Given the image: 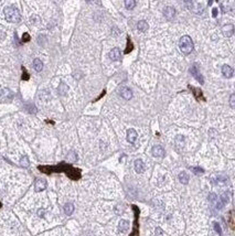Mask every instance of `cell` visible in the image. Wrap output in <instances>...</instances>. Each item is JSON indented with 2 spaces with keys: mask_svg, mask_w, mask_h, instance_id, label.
Segmentation results:
<instances>
[{
  "mask_svg": "<svg viewBox=\"0 0 235 236\" xmlns=\"http://www.w3.org/2000/svg\"><path fill=\"white\" fill-rule=\"evenodd\" d=\"M209 200H210V202H211L212 204H213V203H215L216 201H218V196H216V195L214 194V193H211V194L209 195Z\"/></svg>",
  "mask_w": 235,
  "mask_h": 236,
  "instance_id": "cell-25",
  "label": "cell"
},
{
  "mask_svg": "<svg viewBox=\"0 0 235 236\" xmlns=\"http://www.w3.org/2000/svg\"><path fill=\"white\" fill-rule=\"evenodd\" d=\"M67 158H69L70 161H72V162L75 161V160H76V154H75L74 151H71V152L69 154V156H67Z\"/></svg>",
  "mask_w": 235,
  "mask_h": 236,
  "instance_id": "cell-24",
  "label": "cell"
},
{
  "mask_svg": "<svg viewBox=\"0 0 235 236\" xmlns=\"http://www.w3.org/2000/svg\"><path fill=\"white\" fill-rule=\"evenodd\" d=\"M125 7L128 10H131L136 7V0H124Z\"/></svg>",
  "mask_w": 235,
  "mask_h": 236,
  "instance_id": "cell-19",
  "label": "cell"
},
{
  "mask_svg": "<svg viewBox=\"0 0 235 236\" xmlns=\"http://www.w3.org/2000/svg\"><path fill=\"white\" fill-rule=\"evenodd\" d=\"M222 33H223L224 36L226 38H229L234 34V27L233 25H225L222 27Z\"/></svg>",
  "mask_w": 235,
  "mask_h": 236,
  "instance_id": "cell-6",
  "label": "cell"
},
{
  "mask_svg": "<svg viewBox=\"0 0 235 236\" xmlns=\"http://www.w3.org/2000/svg\"><path fill=\"white\" fill-rule=\"evenodd\" d=\"M47 189V181L43 179H36L34 182V190L36 192H41L43 190Z\"/></svg>",
  "mask_w": 235,
  "mask_h": 236,
  "instance_id": "cell-3",
  "label": "cell"
},
{
  "mask_svg": "<svg viewBox=\"0 0 235 236\" xmlns=\"http://www.w3.org/2000/svg\"><path fill=\"white\" fill-rule=\"evenodd\" d=\"M86 1H91V0H86Z\"/></svg>",
  "mask_w": 235,
  "mask_h": 236,
  "instance_id": "cell-32",
  "label": "cell"
},
{
  "mask_svg": "<svg viewBox=\"0 0 235 236\" xmlns=\"http://www.w3.org/2000/svg\"><path fill=\"white\" fill-rule=\"evenodd\" d=\"M126 138H127L128 143H135L136 140H137V138H138V134H137V131H136L135 129L130 128V129H128L127 130V136H126Z\"/></svg>",
  "mask_w": 235,
  "mask_h": 236,
  "instance_id": "cell-4",
  "label": "cell"
},
{
  "mask_svg": "<svg viewBox=\"0 0 235 236\" xmlns=\"http://www.w3.org/2000/svg\"><path fill=\"white\" fill-rule=\"evenodd\" d=\"M119 94H120V96L125 99H130L133 97V92L128 87H122L119 89Z\"/></svg>",
  "mask_w": 235,
  "mask_h": 236,
  "instance_id": "cell-9",
  "label": "cell"
},
{
  "mask_svg": "<svg viewBox=\"0 0 235 236\" xmlns=\"http://www.w3.org/2000/svg\"><path fill=\"white\" fill-rule=\"evenodd\" d=\"M109 59L112 61H118L120 59V50L118 48H114L109 52Z\"/></svg>",
  "mask_w": 235,
  "mask_h": 236,
  "instance_id": "cell-12",
  "label": "cell"
},
{
  "mask_svg": "<svg viewBox=\"0 0 235 236\" xmlns=\"http://www.w3.org/2000/svg\"><path fill=\"white\" fill-rule=\"evenodd\" d=\"M148 23H147V21H145V20H140V21L137 23V29H138L140 32H146L147 30H148Z\"/></svg>",
  "mask_w": 235,
  "mask_h": 236,
  "instance_id": "cell-15",
  "label": "cell"
},
{
  "mask_svg": "<svg viewBox=\"0 0 235 236\" xmlns=\"http://www.w3.org/2000/svg\"><path fill=\"white\" fill-rule=\"evenodd\" d=\"M179 181L182 184H187L189 182V174L187 172H181L179 174Z\"/></svg>",
  "mask_w": 235,
  "mask_h": 236,
  "instance_id": "cell-18",
  "label": "cell"
},
{
  "mask_svg": "<svg viewBox=\"0 0 235 236\" xmlns=\"http://www.w3.org/2000/svg\"><path fill=\"white\" fill-rule=\"evenodd\" d=\"M179 48L184 54H190L193 51V41L189 36H182L179 40Z\"/></svg>",
  "mask_w": 235,
  "mask_h": 236,
  "instance_id": "cell-2",
  "label": "cell"
},
{
  "mask_svg": "<svg viewBox=\"0 0 235 236\" xmlns=\"http://www.w3.org/2000/svg\"><path fill=\"white\" fill-rule=\"evenodd\" d=\"M162 233H163V232H162V230H161V228L158 227L157 230H156V234H157V236H160Z\"/></svg>",
  "mask_w": 235,
  "mask_h": 236,
  "instance_id": "cell-29",
  "label": "cell"
},
{
  "mask_svg": "<svg viewBox=\"0 0 235 236\" xmlns=\"http://www.w3.org/2000/svg\"><path fill=\"white\" fill-rule=\"evenodd\" d=\"M151 154L154 157H157V158H161V157L165 156V149L161 147V146L157 145L155 147H152Z\"/></svg>",
  "mask_w": 235,
  "mask_h": 236,
  "instance_id": "cell-8",
  "label": "cell"
},
{
  "mask_svg": "<svg viewBox=\"0 0 235 236\" xmlns=\"http://www.w3.org/2000/svg\"><path fill=\"white\" fill-rule=\"evenodd\" d=\"M212 16L214 17V18H215V17L218 16V9H216V8L213 9V11H212Z\"/></svg>",
  "mask_w": 235,
  "mask_h": 236,
  "instance_id": "cell-30",
  "label": "cell"
},
{
  "mask_svg": "<svg viewBox=\"0 0 235 236\" xmlns=\"http://www.w3.org/2000/svg\"><path fill=\"white\" fill-rule=\"evenodd\" d=\"M5 17H6L7 21L12 22V23H17L21 20V14L19 10L13 6H9L5 9Z\"/></svg>",
  "mask_w": 235,
  "mask_h": 236,
  "instance_id": "cell-1",
  "label": "cell"
},
{
  "mask_svg": "<svg viewBox=\"0 0 235 236\" xmlns=\"http://www.w3.org/2000/svg\"><path fill=\"white\" fill-rule=\"evenodd\" d=\"M214 230H215V232H218V235H221V236H222V230H221V226L218 225V223H214Z\"/></svg>",
  "mask_w": 235,
  "mask_h": 236,
  "instance_id": "cell-27",
  "label": "cell"
},
{
  "mask_svg": "<svg viewBox=\"0 0 235 236\" xmlns=\"http://www.w3.org/2000/svg\"><path fill=\"white\" fill-rule=\"evenodd\" d=\"M229 106H231L232 108L235 107V95L234 94H232L231 97H229Z\"/></svg>",
  "mask_w": 235,
  "mask_h": 236,
  "instance_id": "cell-26",
  "label": "cell"
},
{
  "mask_svg": "<svg viewBox=\"0 0 235 236\" xmlns=\"http://www.w3.org/2000/svg\"><path fill=\"white\" fill-rule=\"evenodd\" d=\"M69 91V86L66 84H64V83H61L60 86H59V93L61 94V95H65Z\"/></svg>",
  "mask_w": 235,
  "mask_h": 236,
  "instance_id": "cell-20",
  "label": "cell"
},
{
  "mask_svg": "<svg viewBox=\"0 0 235 236\" xmlns=\"http://www.w3.org/2000/svg\"><path fill=\"white\" fill-rule=\"evenodd\" d=\"M130 236H139V233H138V223H137V217H136L135 220V226H134V230H133V233Z\"/></svg>",
  "mask_w": 235,
  "mask_h": 236,
  "instance_id": "cell-22",
  "label": "cell"
},
{
  "mask_svg": "<svg viewBox=\"0 0 235 236\" xmlns=\"http://www.w3.org/2000/svg\"><path fill=\"white\" fill-rule=\"evenodd\" d=\"M33 67L36 72H41L43 70V62L40 59H34L33 61Z\"/></svg>",
  "mask_w": 235,
  "mask_h": 236,
  "instance_id": "cell-16",
  "label": "cell"
},
{
  "mask_svg": "<svg viewBox=\"0 0 235 236\" xmlns=\"http://www.w3.org/2000/svg\"><path fill=\"white\" fill-rule=\"evenodd\" d=\"M134 168H135V171L137 173H142L145 171V163L141 159H137L135 160V163H134Z\"/></svg>",
  "mask_w": 235,
  "mask_h": 236,
  "instance_id": "cell-10",
  "label": "cell"
},
{
  "mask_svg": "<svg viewBox=\"0 0 235 236\" xmlns=\"http://www.w3.org/2000/svg\"><path fill=\"white\" fill-rule=\"evenodd\" d=\"M38 214H39V216L43 217V215H44V211H43V210H39V212H38Z\"/></svg>",
  "mask_w": 235,
  "mask_h": 236,
  "instance_id": "cell-31",
  "label": "cell"
},
{
  "mask_svg": "<svg viewBox=\"0 0 235 236\" xmlns=\"http://www.w3.org/2000/svg\"><path fill=\"white\" fill-rule=\"evenodd\" d=\"M191 170L193 171L194 174H196V176H199V174H202V173L204 172V171H203V169H201V168H199V167H193V168H191Z\"/></svg>",
  "mask_w": 235,
  "mask_h": 236,
  "instance_id": "cell-23",
  "label": "cell"
},
{
  "mask_svg": "<svg viewBox=\"0 0 235 236\" xmlns=\"http://www.w3.org/2000/svg\"><path fill=\"white\" fill-rule=\"evenodd\" d=\"M174 145H176L178 150H181V149L184 147V137L181 136V135L177 136V137H176V140H174Z\"/></svg>",
  "mask_w": 235,
  "mask_h": 236,
  "instance_id": "cell-14",
  "label": "cell"
},
{
  "mask_svg": "<svg viewBox=\"0 0 235 236\" xmlns=\"http://www.w3.org/2000/svg\"><path fill=\"white\" fill-rule=\"evenodd\" d=\"M163 16L166 17L168 20H172L174 17H176V9H174L173 7L168 6V7H166V8L163 9Z\"/></svg>",
  "mask_w": 235,
  "mask_h": 236,
  "instance_id": "cell-5",
  "label": "cell"
},
{
  "mask_svg": "<svg viewBox=\"0 0 235 236\" xmlns=\"http://www.w3.org/2000/svg\"><path fill=\"white\" fill-rule=\"evenodd\" d=\"M222 74H223V76L226 77V78H231V77L233 76V74H234V71H233V69L231 66L225 64V65L222 66Z\"/></svg>",
  "mask_w": 235,
  "mask_h": 236,
  "instance_id": "cell-11",
  "label": "cell"
},
{
  "mask_svg": "<svg viewBox=\"0 0 235 236\" xmlns=\"http://www.w3.org/2000/svg\"><path fill=\"white\" fill-rule=\"evenodd\" d=\"M30 40V36H29L28 33H25L23 34V41H29Z\"/></svg>",
  "mask_w": 235,
  "mask_h": 236,
  "instance_id": "cell-28",
  "label": "cell"
},
{
  "mask_svg": "<svg viewBox=\"0 0 235 236\" xmlns=\"http://www.w3.org/2000/svg\"><path fill=\"white\" fill-rule=\"evenodd\" d=\"M20 165L22 166L23 168H28L30 165V161H29V158L27 156H23L21 159H20Z\"/></svg>",
  "mask_w": 235,
  "mask_h": 236,
  "instance_id": "cell-21",
  "label": "cell"
},
{
  "mask_svg": "<svg viewBox=\"0 0 235 236\" xmlns=\"http://www.w3.org/2000/svg\"><path fill=\"white\" fill-rule=\"evenodd\" d=\"M74 212V205L72 203H66L64 205V213L66 215H71Z\"/></svg>",
  "mask_w": 235,
  "mask_h": 236,
  "instance_id": "cell-17",
  "label": "cell"
},
{
  "mask_svg": "<svg viewBox=\"0 0 235 236\" xmlns=\"http://www.w3.org/2000/svg\"><path fill=\"white\" fill-rule=\"evenodd\" d=\"M190 72H191V74L193 75L194 77H195L196 80L199 81L201 84H203L204 83V80H203V76H202V74L200 73V71H199V69H198V66L196 65H193L192 67L190 69Z\"/></svg>",
  "mask_w": 235,
  "mask_h": 236,
  "instance_id": "cell-7",
  "label": "cell"
},
{
  "mask_svg": "<svg viewBox=\"0 0 235 236\" xmlns=\"http://www.w3.org/2000/svg\"><path fill=\"white\" fill-rule=\"evenodd\" d=\"M129 230V223L125 220H120L118 223V231L120 233H126Z\"/></svg>",
  "mask_w": 235,
  "mask_h": 236,
  "instance_id": "cell-13",
  "label": "cell"
}]
</instances>
